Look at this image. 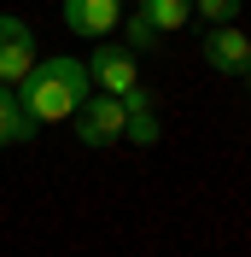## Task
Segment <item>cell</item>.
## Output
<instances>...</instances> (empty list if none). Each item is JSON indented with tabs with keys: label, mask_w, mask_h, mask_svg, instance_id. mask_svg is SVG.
Segmentation results:
<instances>
[{
	"label": "cell",
	"mask_w": 251,
	"mask_h": 257,
	"mask_svg": "<svg viewBox=\"0 0 251 257\" xmlns=\"http://www.w3.org/2000/svg\"><path fill=\"white\" fill-rule=\"evenodd\" d=\"M94 94V76L82 59H35V70L18 82V105L30 111V123H64L76 117V105Z\"/></svg>",
	"instance_id": "obj_1"
},
{
	"label": "cell",
	"mask_w": 251,
	"mask_h": 257,
	"mask_svg": "<svg viewBox=\"0 0 251 257\" xmlns=\"http://www.w3.org/2000/svg\"><path fill=\"white\" fill-rule=\"evenodd\" d=\"M70 123H76V141L82 146H117L123 141V99L117 94H88Z\"/></svg>",
	"instance_id": "obj_2"
},
{
	"label": "cell",
	"mask_w": 251,
	"mask_h": 257,
	"mask_svg": "<svg viewBox=\"0 0 251 257\" xmlns=\"http://www.w3.org/2000/svg\"><path fill=\"white\" fill-rule=\"evenodd\" d=\"M35 70V35L24 18L0 12V88H18V82Z\"/></svg>",
	"instance_id": "obj_3"
},
{
	"label": "cell",
	"mask_w": 251,
	"mask_h": 257,
	"mask_svg": "<svg viewBox=\"0 0 251 257\" xmlns=\"http://www.w3.org/2000/svg\"><path fill=\"white\" fill-rule=\"evenodd\" d=\"M204 64L216 70V76H239L251 64V35L239 24H216V30L204 35Z\"/></svg>",
	"instance_id": "obj_4"
},
{
	"label": "cell",
	"mask_w": 251,
	"mask_h": 257,
	"mask_svg": "<svg viewBox=\"0 0 251 257\" xmlns=\"http://www.w3.org/2000/svg\"><path fill=\"white\" fill-rule=\"evenodd\" d=\"M82 64H88V76L99 82V94H129V88H141V64L123 47H94V59H82Z\"/></svg>",
	"instance_id": "obj_5"
},
{
	"label": "cell",
	"mask_w": 251,
	"mask_h": 257,
	"mask_svg": "<svg viewBox=\"0 0 251 257\" xmlns=\"http://www.w3.org/2000/svg\"><path fill=\"white\" fill-rule=\"evenodd\" d=\"M64 24L88 41H99L123 24V0H64Z\"/></svg>",
	"instance_id": "obj_6"
},
{
	"label": "cell",
	"mask_w": 251,
	"mask_h": 257,
	"mask_svg": "<svg viewBox=\"0 0 251 257\" xmlns=\"http://www.w3.org/2000/svg\"><path fill=\"white\" fill-rule=\"evenodd\" d=\"M123 99V135L135 146H158V111H152V94L146 88H129V94H117Z\"/></svg>",
	"instance_id": "obj_7"
},
{
	"label": "cell",
	"mask_w": 251,
	"mask_h": 257,
	"mask_svg": "<svg viewBox=\"0 0 251 257\" xmlns=\"http://www.w3.org/2000/svg\"><path fill=\"white\" fill-rule=\"evenodd\" d=\"M30 135H35L30 111L18 105V94H12V88H0V146H18V141H30Z\"/></svg>",
	"instance_id": "obj_8"
},
{
	"label": "cell",
	"mask_w": 251,
	"mask_h": 257,
	"mask_svg": "<svg viewBox=\"0 0 251 257\" xmlns=\"http://www.w3.org/2000/svg\"><path fill=\"white\" fill-rule=\"evenodd\" d=\"M141 12L158 24V35H170V30H187V18H193V0H141Z\"/></svg>",
	"instance_id": "obj_9"
},
{
	"label": "cell",
	"mask_w": 251,
	"mask_h": 257,
	"mask_svg": "<svg viewBox=\"0 0 251 257\" xmlns=\"http://www.w3.org/2000/svg\"><path fill=\"white\" fill-rule=\"evenodd\" d=\"M123 30H129V41H135V47H158V41H164V35H158V24L146 12H123Z\"/></svg>",
	"instance_id": "obj_10"
},
{
	"label": "cell",
	"mask_w": 251,
	"mask_h": 257,
	"mask_svg": "<svg viewBox=\"0 0 251 257\" xmlns=\"http://www.w3.org/2000/svg\"><path fill=\"white\" fill-rule=\"evenodd\" d=\"M234 12H239V0H193V18H204L210 30L216 24H234Z\"/></svg>",
	"instance_id": "obj_11"
},
{
	"label": "cell",
	"mask_w": 251,
	"mask_h": 257,
	"mask_svg": "<svg viewBox=\"0 0 251 257\" xmlns=\"http://www.w3.org/2000/svg\"><path fill=\"white\" fill-rule=\"evenodd\" d=\"M239 76H245V88H251V64H245V70H239Z\"/></svg>",
	"instance_id": "obj_12"
}]
</instances>
